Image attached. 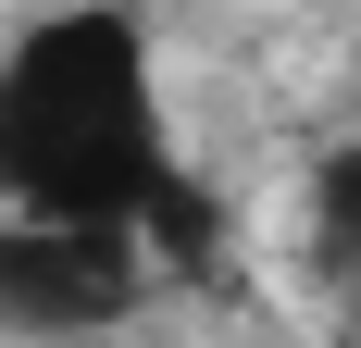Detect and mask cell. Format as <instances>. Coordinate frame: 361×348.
Here are the masks:
<instances>
[{"label":"cell","mask_w":361,"mask_h":348,"mask_svg":"<svg viewBox=\"0 0 361 348\" xmlns=\"http://www.w3.org/2000/svg\"><path fill=\"white\" fill-rule=\"evenodd\" d=\"M0 211H37V224H149V249L187 237L149 25L125 0H63V13H37L0 50Z\"/></svg>","instance_id":"obj_1"},{"label":"cell","mask_w":361,"mask_h":348,"mask_svg":"<svg viewBox=\"0 0 361 348\" xmlns=\"http://www.w3.org/2000/svg\"><path fill=\"white\" fill-rule=\"evenodd\" d=\"M162 249L149 224H37V211H0V336H112V323L149 299Z\"/></svg>","instance_id":"obj_2"},{"label":"cell","mask_w":361,"mask_h":348,"mask_svg":"<svg viewBox=\"0 0 361 348\" xmlns=\"http://www.w3.org/2000/svg\"><path fill=\"white\" fill-rule=\"evenodd\" d=\"M349 274H361V162H349Z\"/></svg>","instance_id":"obj_3"}]
</instances>
